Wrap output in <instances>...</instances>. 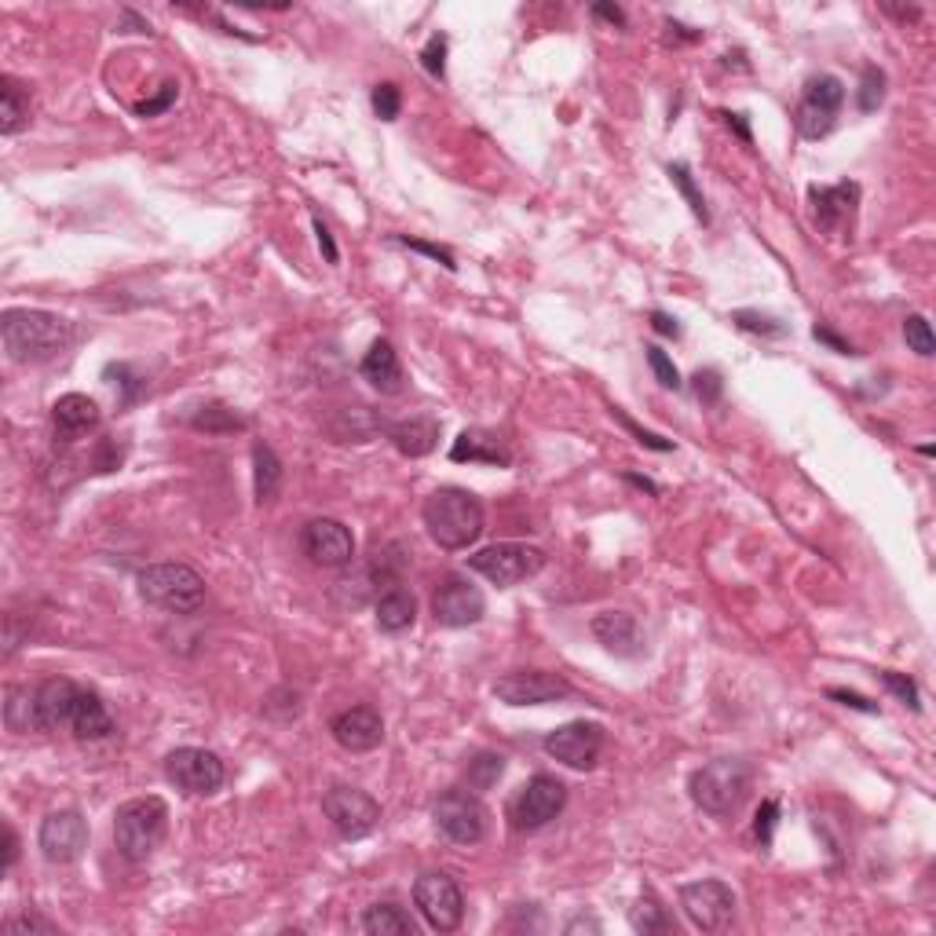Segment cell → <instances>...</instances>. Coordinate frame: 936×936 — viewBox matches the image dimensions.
Here are the masks:
<instances>
[{"mask_svg": "<svg viewBox=\"0 0 936 936\" xmlns=\"http://www.w3.org/2000/svg\"><path fill=\"white\" fill-rule=\"evenodd\" d=\"M0 333H4L8 359L22 366L52 363V359H59L73 344V322L52 315V311L11 308L4 311Z\"/></svg>", "mask_w": 936, "mask_h": 936, "instance_id": "obj_1", "label": "cell"}, {"mask_svg": "<svg viewBox=\"0 0 936 936\" xmlns=\"http://www.w3.org/2000/svg\"><path fill=\"white\" fill-rule=\"evenodd\" d=\"M421 516L432 542L446 548V553L469 548L483 534V502L472 491H465V486H440L424 502Z\"/></svg>", "mask_w": 936, "mask_h": 936, "instance_id": "obj_2", "label": "cell"}, {"mask_svg": "<svg viewBox=\"0 0 936 936\" xmlns=\"http://www.w3.org/2000/svg\"><path fill=\"white\" fill-rule=\"evenodd\" d=\"M692 802L709 816H735L754 791V765L743 757H717L692 772Z\"/></svg>", "mask_w": 936, "mask_h": 936, "instance_id": "obj_3", "label": "cell"}, {"mask_svg": "<svg viewBox=\"0 0 936 936\" xmlns=\"http://www.w3.org/2000/svg\"><path fill=\"white\" fill-rule=\"evenodd\" d=\"M169 834V805L161 797H132L114 816V842L118 853L129 864H143L158 853V845Z\"/></svg>", "mask_w": 936, "mask_h": 936, "instance_id": "obj_4", "label": "cell"}, {"mask_svg": "<svg viewBox=\"0 0 936 936\" xmlns=\"http://www.w3.org/2000/svg\"><path fill=\"white\" fill-rule=\"evenodd\" d=\"M140 596L169 615H194L205 604V578L187 564H151L140 571Z\"/></svg>", "mask_w": 936, "mask_h": 936, "instance_id": "obj_5", "label": "cell"}, {"mask_svg": "<svg viewBox=\"0 0 936 936\" xmlns=\"http://www.w3.org/2000/svg\"><path fill=\"white\" fill-rule=\"evenodd\" d=\"M469 567L476 571V574H483L486 582H494V585H502V590H509V585L534 578V574L545 567V553H542L539 545L497 542V545L480 548L476 556H469Z\"/></svg>", "mask_w": 936, "mask_h": 936, "instance_id": "obj_6", "label": "cell"}, {"mask_svg": "<svg viewBox=\"0 0 936 936\" xmlns=\"http://www.w3.org/2000/svg\"><path fill=\"white\" fill-rule=\"evenodd\" d=\"M842 103H845V84L834 73H819V78L805 84L802 103L794 110V129L805 140H823L834 129V121H838Z\"/></svg>", "mask_w": 936, "mask_h": 936, "instance_id": "obj_7", "label": "cell"}, {"mask_svg": "<svg viewBox=\"0 0 936 936\" xmlns=\"http://www.w3.org/2000/svg\"><path fill=\"white\" fill-rule=\"evenodd\" d=\"M322 813L333 823V831L348 842L366 838L381 823V805L359 786H330L326 797H322Z\"/></svg>", "mask_w": 936, "mask_h": 936, "instance_id": "obj_8", "label": "cell"}, {"mask_svg": "<svg viewBox=\"0 0 936 936\" xmlns=\"http://www.w3.org/2000/svg\"><path fill=\"white\" fill-rule=\"evenodd\" d=\"M414 904L421 910V918L429 922L435 933H454L461 922H465V893H461V885L451 875H443V870H432V875L417 878Z\"/></svg>", "mask_w": 936, "mask_h": 936, "instance_id": "obj_9", "label": "cell"}, {"mask_svg": "<svg viewBox=\"0 0 936 936\" xmlns=\"http://www.w3.org/2000/svg\"><path fill=\"white\" fill-rule=\"evenodd\" d=\"M567 805V786L564 779L548 776V772H539L523 791L513 797L509 805V819H513L516 831H542L545 823H553Z\"/></svg>", "mask_w": 936, "mask_h": 936, "instance_id": "obj_10", "label": "cell"}, {"mask_svg": "<svg viewBox=\"0 0 936 936\" xmlns=\"http://www.w3.org/2000/svg\"><path fill=\"white\" fill-rule=\"evenodd\" d=\"M435 831L454 845H480L486 834V805L472 791H446L432 808Z\"/></svg>", "mask_w": 936, "mask_h": 936, "instance_id": "obj_11", "label": "cell"}, {"mask_svg": "<svg viewBox=\"0 0 936 936\" xmlns=\"http://www.w3.org/2000/svg\"><path fill=\"white\" fill-rule=\"evenodd\" d=\"M681 907L695 929L721 933V929H728L735 918V893L717 878L688 882V885H681Z\"/></svg>", "mask_w": 936, "mask_h": 936, "instance_id": "obj_12", "label": "cell"}, {"mask_svg": "<svg viewBox=\"0 0 936 936\" xmlns=\"http://www.w3.org/2000/svg\"><path fill=\"white\" fill-rule=\"evenodd\" d=\"M165 776L183 794L209 797L223 786V761L202 746H180L165 757Z\"/></svg>", "mask_w": 936, "mask_h": 936, "instance_id": "obj_13", "label": "cell"}, {"mask_svg": "<svg viewBox=\"0 0 936 936\" xmlns=\"http://www.w3.org/2000/svg\"><path fill=\"white\" fill-rule=\"evenodd\" d=\"M494 695L505 706H548L571 695V684L545 670H516L494 681Z\"/></svg>", "mask_w": 936, "mask_h": 936, "instance_id": "obj_14", "label": "cell"}, {"mask_svg": "<svg viewBox=\"0 0 936 936\" xmlns=\"http://www.w3.org/2000/svg\"><path fill=\"white\" fill-rule=\"evenodd\" d=\"M486 611L483 593L461 574H446L440 582V590L432 593V615L440 626L446 630H461V626H476Z\"/></svg>", "mask_w": 936, "mask_h": 936, "instance_id": "obj_15", "label": "cell"}, {"mask_svg": "<svg viewBox=\"0 0 936 936\" xmlns=\"http://www.w3.org/2000/svg\"><path fill=\"white\" fill-rule=\"evenodd\" d=\"M542 746H545L548 757L560 761V765L590 772L596 765V757H601V751H604V728L590 725V721H571V725L548 732Z\"/></svg>", "mask_w": 936, "mask_h": 936, "instance_id": "obj_16", "label": "cell"}, {"mask_svg": "<svg viewBox=\"0 0 936 936\" xmlns=\"http://www.w3.org/2000/svg\"><path fill=\"white\" fill-rule=\"evenodd\" d=\"M41 856L48 864H73L89 848V823L78 808H59L41 823Z\"/></svg>", "mask_w": 936, "mask_h": 936, "instance_id": "obj_17", "label": "cell"}, {"mask_svg": "<svg viewBox=\"0 0 936 936\" xmlns=\"http://www.w3.org/2000/svg\"><path fill=\"white\" fill-rule=\"evenodd\" d=\"M301 548L315 567H348L355 560V539L341 520H311L301 531Z\"/></svg>", "mask_w": 936, "mask_h": 936, "instance_id": "obj_18", "label": "cell"}, {"mask_svg": "<svg viewBox=\"0 0 936 936\" xmlns=\"http://www.w3.org/2000/svg\"><path fill=\"white\" fill-rule=\"evenodd\" d=\"M333 739L352 754H366L384 739V721L373 706H348L330 721Z\"/></svg>", "mask_w": 936, "mask_h": 936, "instance_id": "obj_19", "label": "cell"}, {"mask_svg": "<svg viewBox=\"0 0 936 936\" xmlns=\"http://www.w3.org/2000/svg\"><path fill=\"white\" fill-rule=\"evenodd\" d=\"M859 202V187L856 183H838V187H813V212H816V228L827 234H845L853 228V212Z\"/></svg>", "mask_w": 936, "mask_h": 936, "instance_id": "obj_20", "label": "cell"}, {"mask_svg": "<svg viewBox=\"0 0 936 936\" xmlns=\"http://www.w3.org/2000/svg\"><path fill=\"white\" fill-rule=\"evenodd\" d=\"M593 636L607 647L611 655L636 658L644 652L641 626H636V618L626 615V611H604V615H596L593 618Z\"/></svg>", "mask_w": 936, "mask_h": 936, "instance_id": "obj_21", "label": "cell"}, {"mask_svg": "<svg viewBox=\"0 0 936 936\" xmlns=\"http://www.w3.org/2000/svg\"><path fill=\"white\" fill-rule=\"evenodd\" d=\"M78 684L67 677H48L41 688H37V709H41V725L44 732H59L70 728V714L73 703H78Z\"/></svg>", "mask_w": 936, "mask_h": 936, "instance_id": "obj_22", "label": "cell"}, {"mask_svg": "<svg viewBox=\"0 0 936 936\" xmlns=\"http://www.w3.org/2000/svg\"><path fill=\"white\" fill-rule=\"evenodd\" d=\"M70 732L78 735L81 743H95V739L114 735V717H110V709L103 698H99V692H92V688L78 692V703H73V714H70Z\"/></svg>", "mask_w": 936, "mask_h": 936, "instance_id": "obj_23", "label": "cell"}, {"mask_svg": "<svg viewBox=\"0 0 936 936\" xmlns=\"http://www.w3.org/2000/svg\"><path fill=\"white\" fill-rule=\"evenodd\" d=\"M52 421H56V432L62 435V440H78V435L92 432L99 424V406H95V399L81 395V392H70V395L56 399Z\"/></svg>", "mask_w": 936, "mask_h": 936, "instance_id": "obj_24", "label": "cell"}, {"mask_svg": "<svg viewBox=\"0 0 936 936\" xmlns=\"http://www.w3.org/2000/svg\"><path fill=\"white\" fill-rule=\"evenodd\" d=\"M389 440L395 443L399 454L406 457H424L435 451V443H440V421L432 417H406V421H395L389 429Z\"/></svg>", "mask_w": 936, "mask_h": 936, "instance_id": "obj_25", "label": "cell"}, {"mask_svg": "<svg viewBox=\"0 0 936 936\" xmlns=\"http://www.w3.org/2000/svg\"><path fill=\"white\" fill-rule=\"evenodd\" d=\"M363 378L384 395H395L403 389V366H399V355L389 341H373L370 352L363 359Z\"/></svg>", "mask_w": 936, "mask_h": 936, "instance_id": "obj_26", "label": "cell"}, {"mask_svg": "<svg viewBox=\"0 0 936 936\" xmlns=\"http://www.w3.org/2000/svg\"><path fill=\"white\" fill-rule=\"evenodd\" d=\"M30 124V89L19 78H0V132L16 135Z\"/></svg>", "mask_w": 936, "mask_h": 936, "instance_id": "obj_27", "label": "cell"}, {"mask_svg": "<svg viewBox=\"0 0 936 936\" xmlns=\"http://www.w3.org/2000/svg\"><path fill=\"white\" fill-rule=\"evenodd\" d=\"M451 461H476V465H509V451L502 443L494 440V435L486 432H461L454 446H451Z\"/></svg>", "mask_w": 936, "mask_h": 936, "instance_id": "obj_28", "label": "cell"}, {"mask_svg": "<svg viewBox=\"0 0 936 936\" xmlns=\"http://www.w3.org/2000/svg\"><path fill=\"white\" fill-rule=\"evenodd\" d=\"M414 618H417V601H414V593H410V590H399V585H392L389 593L378 596V630L403 633V630L414 626Z\"/></svg>", "mask_w": 936, "mask_h": 936, "instance_id": "obj_29", "label": "cell"}, {"mask_svg": "<svg viewBox=\"0 0 936 936\" xmlns=\"http://www.w3.org/2000/svg\"><path fill=\"white\" fill-rule=\"evenodd\" d=\"M4 725L11 732L27 735V732H44L41 725V709H37V688H22V684H11L4 692Z\"/></svg>", "mask_w": 936, "mask_h": 936, "instance_id": "obj_30", "label": "cell"}, {"mask_svg": "<svg viewBox=\"0 0 936 936\" xmlns=\"http://www.w3.org/2000/svg\"><path fill=\"white\" fill-rule=\"evenodd\" d=\"M253 486H256L260 505L274 502V494H279V486H282V461L268 443L253 446Z\"/></svg>", "mask_w": 936, "mask_h": 936, "instance_id": "obj_31", "label": "cell"}, {"mask_svg": "<svg viewBox=\"0 0 936 936\" xmlns=\"http://www.w3.org/2000/svg\"><path fill=\"white\" fill-rule=\"evenodd\" d=\"M363 929L370 936H414V918L399 904H373L363 915Z\"/></svg>", "mask_w": 936, "mask_h": 936, "instance_id": "obj_32", "label": "cell"}, {"mask_svg": "<svg viewBox=\"0 0 936 936\" xmlns=\"http://www.w3.org/2000/svg\"><path fill=\"white\" fill-rule=\"evenodd\" d=\"M630 926L636 933H644V936H658V933H670L673 929V918H670V910L655 900L652 893L641 896V900L633 904L630 910Z\"/></svg>", "mask_w": 936, "mask_h": 936, "instance_id": "obj_33", "label": "cell"}, {"mask_svg": "<svg viewBox=\"0 0 936 936\" xmlns=\"http://www.w3.org/2000/svg\"><path fill=\"white\" fill-rule=\"evenodd\" d=\"M502 776H505V757L502 754H476L469 761V786L472 791H491Z\"/></svg>", "mask_w": 936, "mask_h": 936, "instance_id": "obj_34", "label": "cell"}, {"mask_svg": "<svg viewBox=\"0 0 936 936\" xmlns=\"http://www.w3.org/2000/svg\"><path fill=\"white\" fill-rule=\"evenodd\" d=\"M670 180H673V187H677V191L684 194V202H688V209L695 212V220L709 223L706 202H703V194H698V187H695L692 172H688V165H684V161H677V165H670Z\"/></svg>", "mask_w": 936, "mask_h": 936, "instance_id": "obj_35", "label": "cell"}, {"mask_svg": "<svg viewBox=\"0 0 936 936\" xmlns=\"http://www.w3.org/2000/svg\"><path fill=\"white\" fill-rule=\"evenodd\" d=\"M904 341H907L910 352L922 355V359H929L936 352V336H933L929 322L922 319V315H907L904 319Z\"/></svg>", "mask_w": 936, "mask_h": 936, "instance_id": "obj_36", "label": "cell"}, {"mask_svg": "<svg viewBox=\"0 0 936 936\" xmlns=\"http://www.w3.org/2000/svg\"><path fill=\"white\" fill-rule=\"evenodd\" d=\"M732 322L746 333H757V336H786V326L776 315H761V311H735Z\"/></svg>", "mask_w": 936, "mask_h": 936, "instance_id": "obj_37", "label": "cell"}, {"mask_svg": "<svg viewBox=\"0 0 936 936\" xmlns=\"http://www.w3.org/2000/svg\"><path fill=\"white\" fill-rule=\"evenodd\" d=\"M644 355H647V366H652V373H655V381L663 384V389H670V392H677L681 389V373H677V366H673V359L663 352V348H655V344H647L644 348Z\"/></svg>", "mask_w": 936, "mask_h": 936, "instance_id": "obj_38", "label": "cell"}, {"mask_svg": "<svg viewBox=\"0 0 936 936\" xmlns=\"http://www.w3.org/2000/svg\"><path fill=\"white\" fill-rule=\"evenodd\" d=\"M107 378H118L114 384L121 389V403L124 406H132L135 399L140 395H147V381L140 378V373H135L129 363H118V366H107Z\"/></svg>", "mask_w": 936, "mask_h": 936, "instance_id": "obj_39", "label": "cell"}, {"mask_svg": "<svg viewBox=\"0 0 936 936\" xmlns=\"http://www.w3.org/2000/svg\"><path fill=\"white\" fill-rule=\"evenodd\" d=\"M885 99V73L878 67H864V78H859V110L870 114L878 110Z\"/></svg>", "mask_w": 936, "mask_h": 936, "instance_id": "obj_40", "label": "cell"}, {"mask_svg": "<svg viewBox=\"0 0 936 936\" xmlns=\"http://www.w3.org/2000/svg\"><path fill=\"white\" fill-rule=\"evenodd\" d=\"M882 684H885V692H893L907 709H922V695H918V684L907 677V673H896V670H885L878 673Z\"/></svg>", "mask_w": 936, "mask_h": 936, "instance_id": "obj_41", "label": "cell"}, {"mask_svg": "<svg viewBox=\"0 0 936 936\" xmlns=\"http://www.w3.org/2000/svg\"><path fill=\"white\" fill-rule=\"evenodd\" d=\"M194 429H205V432H234L242 429V421L231 414V410L223 406H202V414H194Z\"/></svg>", "mask_w": 936, "mask_h": 936, "instance_id": "obj_42", "label": "cell"}, {"mask_svg": "<svg viewBox=\"0 0 936 936\" xmlns=\"http://www.w3.org/2000/svg\"><path fill=\"white\" fill-rule=\"evenodd\" d=\"M421 67L432 73V78H446V37L443 33H435L429 37V44H424V52H421Z\"/></svg>", "mask_w": 936, "mask_h": 936, "instance_id": "obj_43", "label": "cell"}, {"mask_svg": "<svg viewBox=\"0 0 936 936\" xmlns=\"http://www.w3.org/2000/svg\"><path fill=\"white\" fill-rule=\"evenodd\" d=\"M373 110H378L381 121H395L399 118V110H403V95H399L395 84L384 81V84L373 89Z\"/></svg>", "mask_w": 936, "mask_h": 936, "instance_id": "obj_44", "label": "cell"}, {"mask_svg": "<svg viewBox=\"0 0 936 936\" xmlns=\"http://www.w3.org/2000/svg\"><path fill=\"white\" fill-rule=\"evenodd\" d=\"M611 414H615V421H622V424H626V429H630V432L636 435V443H641V446H647V451H658V454L673 451V443H670V440H663V435H655V432H644L641 424H636L633 417H626V410L611 406Z\"/></svg>", "mask_w": 936, "mask_h": 936, "instance_id": "obj_45", "label": "cell"}, {"mask_svg": "<svg viewBox=\"0 0 936 936\" xmlns=\"http://www.w3.org/2000/svg\"><path fill=\"white\" fill-rule=\"evenodd\" d=\"M692 389L698 395V403H717L721 392H725V381H721L717 370H698L692 378Z\"/></svg>", "mask_w": 936, "mask_h": 936, "instance_id": "obj_46", "label": "cell"}, {"mask_svg": "<svg viewBox=\"0 0 936 936\" xmlns=\"http://www.w3.org/2000/svg\"><path fill=\"white\" fill-rule=\"evenodd\" d=\"M776 819H779V805L776 802H761L757 808V819H754V834L761 845H772V831H776Z\"/></svg>", "mask_w": 936, "mask_h": 936, "instance_id": "obj_47", "label": "cell"}, {"mask_svg": "<svg viewBox=\"0 0 936 936\" xmlns=\"http://www.w3.org/2000/svg\"><path fill=\"white\" fill-rule=\"evenodd\" d=\"M172 99H177V84H161V92L154 95V99H147V103H140L135 107V114L140 118H154V114H161V110H169L172 107Z\"/></svg>", "mask_w": 936, "mask_h": 936, "instance_id": "obj_48", "label": "cell"}, {"mask_svg": "<svg viewBox=\"0 0 936 936\" xmlns=\"http://www.w3.org/2000/svg\"><path fill=\"white\" fill-rule=\"evenodd\" d=\"M4 929H8L11 936H22V933H52V926H48L44 918H37V915H16V918H8Z\"/></svg>", "mask_w": 936, "mask_h": 936, "instance_id": "obj_49", "label": "cell"}, {"mask_svg": "<svg viewBox=\"0 0 936 936\" xmlns=\"http://www.w3.org/2000/svg\"><path fill=\"white\" fill-rule=\"evenodd\" d=\"M403 242L406 249H414V253H424V256H432V260H440V264L446 268V271H454L457 264H454V256L446 253V249H440V245H429V242H421V239H399Z\"/></svg>", "mask_w": 936, "mask_h": 936, "instance_id": "obj_50", "label": "cell"}, {"mask_svg": "<svg viewBox=\"0 0 936 936\" xmlns=\"http://www.w3.org/2000/svg\"><path fill=\"white\" fill-rule=\"evenodd\" d=\"M827 695L834 698V703H842V706H853V709H859V714H878V703H870V698L856 695V692H845V688H831Z\"/></svg>", "mask_w": 936, "mask_h": 936, "instance_id": "obj_51", "label": "cell"}, {"mask_svg": "<svg viewBox=\"0 0 936 936\" xmlns=\"http://www.w3.org/2000/svg\"><path fill=\"white\" fill-rule=\"evenodd\" d=\"M813 336H816V341H823V344H831L838 355H856V352H853V344L842 341V336H838V333H831L827 326H816V330H813Z\"/></svg>", "mask_w": 936, "mask_h": 936, "instance_id": "obj_52", "label": "cell"}, {"mask_svg": "<svg viewBox=\"0 0 936 936\" xmlns=\"http://www.w3.org/2000/svg\"><path fill=\"white\" fill-rule=\"evenodd\" d=\"M652 330H655V333H663V336H673V341H677V336H681L677 319L666 315V311H652Z\"/></svg>", "mask_w": 936, "mask_h": 936, "instance_id": "obj_53", "label": "cell"}, {"mask_svg": "<svg viewBox=\"0 0 936 936\" xmlns=\"http://www.w3.org/2000/svg\"><path fill=\"white\" fill-rule=\"evenodd\" d=\"M315 234H319V245H322V253H326V260H330V264H336V260H341V253H336L333 234H330V228H326L322 220H315Z\"/></svg>", "mask_w": 936, "mask_h": 936, "instance_id": "obj_54", "label": "cell"}, {"mask_svg": "<svg viewBox=\"0 0 936 936\" xmlns=\"http://www.w3.org/2000/svg\"><path fill=\"white\" fill-rule=\"evenodd\" d=\"M604 926L596 918H590V915H578V918H571L567 926H564V933L567 936H578V933H601Z\"/></svg>", "mask_w": 936, "mask_h": 936, "instance_id": "obj_55", "label": "cell"}, {"mask_svg": "<svg viewBox=\"0 0 936 936\" xmlns=\"http://www.w3.org/2000/svg\"><path fill=\"white\" fill-rule=\"evenodd\" d=\"M16 859H19V834L11 827H4V875L16 867Z\"/></svg>", "mask_w": 936, "mask_h": 936, "instance_id": "obj_56", "label": "cell"}, {"mask_svg": "<svg viewBox=\"0 0 936 936\" xmlns=\"http://www.w3.org/2000/svg\"><path fill=\"white\" fill-rule=\"evenodd\" d=\"M593 16L615 22V27H626V11H622L618 4H593Z\"/></svg>", "mask_w": 936, "mask_h": 936, "instance_id": "obj_57", "label": "cell"}, {"mask_svg": "<svg viewBox=\"0 0 936 936\" xmlns=\"http://www.w3.org/2000/svg\"><path fill=\"white\" fill-rule=\"evenodd\" d=\"M725 118H728V124H732V129L739 132L746 143H751V129H746V114H725Z\"/></svg>", "mask_w": 936, "mask_h": 936, "instance_id": "obj_58", "label": "cell"}, {"mask_svg": "<svg viewBox=\"0 0 936 936\" xmlns=\"http://www.w3.org/2000/svg\"><path fill=\"white\" fill-rule=\"evenodd\" d=\"M626 480H630V483H636V486H644L647 494H658V486H655L652 480H644V476H626Z\"/></svg>", "mask_w": 936, "mask_h": 936, "instance_id": "obj_59", "label": "cell"}]
</instances>
